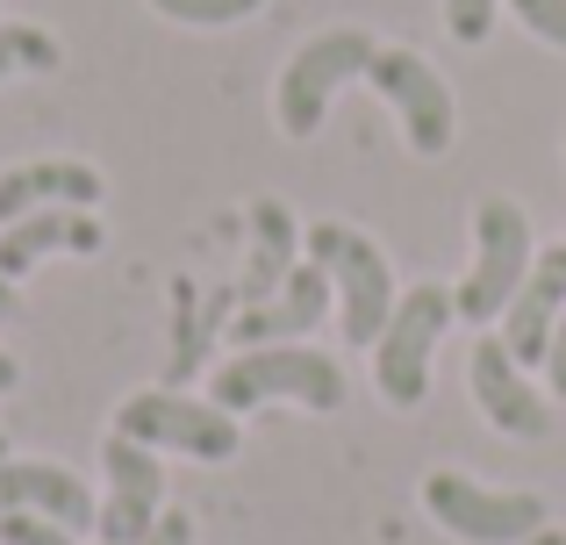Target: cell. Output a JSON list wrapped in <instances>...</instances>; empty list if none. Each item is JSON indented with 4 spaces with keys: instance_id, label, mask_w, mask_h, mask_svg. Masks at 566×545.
Wrapping results in <instances>:
<instances>
[{
    "instance_id": "cell-2",
    "label": "cell",
    "mask_w": 566,
    "mask_h": 545,
    "mask_svg": "<svg viewBox=\"0 0 566 545\" xmlns=\"http://www.w3.org/2000/svg\"><path fill=\"white\" fill-rule=\"evenodd\" d=\"M302 252L316 259L323 273H331L337 331H345V345L374 352V337L387 331V316H395V302H401L387 252L366 238V230H352V223H308V230H302Z\"/></svg>"
},
{
    "instance_id": "cell-21",
    "label": "cell",
    "mask_w": 566,
    "mask_h": 545,
    "mask_svg": "<svg viewBox=\"0 0 566 545\" xmlns=\"http://www.w3.org/2000/svg\"><path fill=\"white\" fill-rule=\"evenodd\" d=\"M80 532H65V524H51V517H29V510H8L0 517V545H72Z\"/></svg>"
},
{
    "instance_id": "cell-6",
    "label": "cell",
    "mask_w": 566,
    "mask_h": 545,
    "mask_svg": "<svg viewBox=\"0 0 566 545\" xmlns=\"http://www.w3.org/2000/svg\"><path fill=\"white\" fill-rule=\"evenodd\" d=\"M115 431L137 438V446H151V452H187V460H201V467H222V460L244 452V423H237L230 409H216V402H193L180 388L129 395V402L115 409Z\"/></svg>"
},
{
    "instance_id": "cell-13",
    "label": "cell",
    "mask_w": 566,
    "mask_h": 545,
    "mask_svg": "<svg viewBox=\"0 0 566 545\" xmlns=\"http://www.w3.org/2000/svg\"><path fill=\"white\" fill-rule=\"evenodd\" d=\"M8 510H29V517H51L65 532H94L101 503L72 467L57 460H0V517Z\"/></svg>"
},
{
    "instance_id": "cell-17",
    "label": "cell",
    "mask_w": 566,
    "mask_h": 545,
    "mask_svg": "<svg viewBox=\"0 0 566 545\" xmlns=\"http://www.w3.org/2000/svg\"><path fill=\"white\" fill-rule=\"evenodd\" d=\"M57 36L36 22H0V86L14 80V72H57Z\"/></svg>"
},
{
    "instance_id": "cell-24",
    "label": "cell",
    "mask_w": 566,
    "mask_h": 545,
    "mask_svg": "<svg viewBox=\"0 0 566 545\" xmlns=\"http://www.w3.org/2000/svg\"><path fill=\"white\" fill-rule=\"evenodd\" d=\"M14 308H22V302H14V280H8V273H0V323H8V316H14Z\"/></svg>"
},
{
    "instance_id": "cell-22",
    "label": "cell",
    "mask_w": 566,
    "mask_h": 545,
    "mask_svg": "<svg viewBox=\"0 0 566 545\" xmlns=\"http://www.w3.org/2000/svg\"><path fill=\"white\" fill-rule=\"evenodd\" d=\"M545 395L566 402V316H559V331H553V352H545Z\"/></svg>"
},
{
    "instance_id": "cell-23",
    "label": "cell",
    "mask_w": 566,
    "mask_h": 545,
    "mask_svg": "<svg viewBox=\"0 0 566 545\" xmlns=\"http://www.w3.org/2000/svg\"><path fill=\"white\" fill-rule=\"evenodd\" d=\"M137 545H193V517L187 510H166V517L151 524V538H137Z\"/></svg>"
},
{
    "instance_id": "cell-12",
    "label": "cell",
    "mask_w": 566,
    "mask_h": 545,
    "mask_svg": "<svg viewBox=\"0 0 566 545\" xmlns=\"http://www.w3.org/2000/svg\"><path fill=\"white\" fill-rule=\"evenodd\" d=\"M566 316V244H553V252L531 259L524 287H516V302L502 308V345H510L516 366H545V352H553V331Z\"/></svg>"
},
{
    "instance_id": "cell-7",
    "label": "cell",
    "mask_w": 566,
    "mask_h": 545,
    "mask_svg": "<svg viewBox=\"0 0 566 545\" xmlns=\"http://www.w3.org/2000/svg\"><path fill=\"white\" fill-rule=\"evenodd\" d=\"M366 86L395 108L401 137H409L416 158H444L459 137V101L452 86H444V72L430 65L423 51H409V43H380L374 65H366Z\"/></svg>"
},
{
    "instance_id": "cell-8",
    "label": "cell",
    "mask_w": 566,
    "mask_h": 545,
    "mask_svg": "<svg viewBox=\"0 0 566 545\" xmlns=\"http://www.w3.org/2000/svg\"><path fill=\"white\" fill-rule=\"evenodd\" d=\"M423 510L459 545H524V538L545 532V495H531V489H488V481L452 474V467L423 474Z\"/></svg>"
},
{
    "instance_id": "cell-14",
    "label": "cell",
    "mask_w": 566,
    "mask_h": 545,
    "mask_svg": "<svg viewBox=\"0 0 566 545\" xmlns=\"http://www.w3.org/2000/svg\"><path fill=\"white\" fill-rule=\"evenodd\" d=\"M108 244V230H101L94 209H36V216H14V223H0V273L22 280L36 273L51 252H101Z\"/></svg>"
},
{
    "instance_id": "cell-11",
    "label": "cell",
    "mask_w": 566,
    "mask_h": 545,
    "mask_svg": "<svg viewBox=\"0 0 566 545\" xmlns=\"http://www.w3.org/2000/svg\"><path fill=\"white\" fill-rule=\"evenodd\" d=\"M323 316H331V273H323L316 259H302L265 302H251L244 316L230 323V337H237V352H251V345H302Z\"/></svg>"
},
{
    "instance_id": "cell-9",
    "label": "cell",
    "mask_w": 566,
    "mask_h": 545,
    "mask_svg": "<svg viewBox=\"0 0 566 545\" xmlns=\"http://www.w3.org/2000/svg\"><path fill=\"white\" fill-rule=\"evenodd\" d=\"M101 474H108V503H101V517H94L101 545L151 538V524L166 517V467H158V452L137 446V438H123V431H108Z\"/></svg>"
},
{
    "instance_id": "cell-3",
    "label": "cell",
    "mask_w": 566,
    "mask_h": 545,
    "mask_svg": "<svg viewBox=\"0 0 566 545\" xmlns=\"http://www.w3.org/2000/svg\"><path fill=\"white\" fill-rule=\"evenodd\" d=\"M452 323H459V308H452V287H444V280L401 287L387 331L374 337V388H380L387 409H416L430 395V359H438Z\"/></svg>"
},
{
    "instance_id": "cell-10",
    "label": "cell",
    "mask_w": 566,
    "mask_h": 545,
    "mask_svg": "<svg viewBox=\"0 0 566 545\" xmlns=\"http://www.w3.org/2000/svg\"><path fill=\"white\" fill-rule=\"evenodd\" d=\"M467 380H473V402H481V417L495 423L502 438H524V446L553 438V395L531 388L524 366L510 359V345H502L495 331L473 337V352H467Z\"/></svg>"
},
{
    "instance_id": "cell-18",
    "label": "cell",
    "mask_w": 566,
    "mask_h": 545,
    "mask_svg": "<svg viewBox=\"0 0 566 545\" xmlns=\"http://www.w3.org/2000/svg\"><path fill=\"white\" fill-rule=\"evenodd\" d=\"M166 22H187V29H230V22H251L265 0H151Z\"/></svg>"
},
{
    "instance_id": "cell-25",
    "label": "cell",
    "mask_w": 566,
    "mask_h": 545,
    "mask_svg": "<svg viewBox=\"0 0 566 545\" xmlns=\"http://www.w3.org/2000/svg\"><path fill=\"white\" fill-rule=\"evenodd\" d=\"M14 380H22V366H14V359H8V352H0V395H8V388H14Z\"/></svg>"
},
{
    "instance_id": "cell-26",
    "label": "cell",
    "mask_w": 566,
    "mask_h": 545,
    "mask_svg": "<svg viewBox=\"0 0 566 545\" xmlns=\"http://www.w3.org/2000/svg\"><path fill=\"white\" fill-rule=\"evenodd\" d=\"M524 545H566V532H559V524H545V532H538V538H524Z\"/></svg>"
},
{
    "instance_id": "cell-15",
    "label": "cell",
    "mask_w": 566,
    "mask_h": 545,
    "mask_svg": "<svg viewBox=\"0 0 566 545\" xmlns=\"http://www.w3.org/2000/svg\"><path fill=\"white\" fill-rule=\"evenodd\" d=\"M94 201H101V172L86 158H36V166L0 172V223L36 209H94Z\"/></svg>"
},
{
    "instance_id": "cell-19",
    "label": "cell",
    "mask_w": 566,
    "mask_h": 545,
    "mask_svg": "<svg viewBox=\"0 0 566 545\" xmlns=\"http://www.w3.org/2000/svg\"><path fill=\"white\" fill-rule=\"evenodd\" d=\"M495 14H502V0H444V29H452V43H488L495 36Z\"/></svg>"
},
{
    "instance_id": "cell-27",
    "label": "cell",
    "mask_w": 566,
    "mask_h": 545,
    "mask_svg": "<svg viewBox=\"0 0 566 545\" xmlns=\"http://www.w3.org/2000/svg\"><path fill=\"white\" fill-rule=\"evenodd\" d=\"M0 460H8V431H0Z\"/></svg>"
},
{
    "instance_id": "cell-5",
    "label": "cell",
    "mask_w": 566,
    "mask_h": 545,
    "mask_svg": "<svg viewBox=\"0 0 566 545\" xmlns=\"http://www.w3.org/2000/svg\"><path fill=\"white\" fill-rule=\"evenodd\" d=\"M531 259H538V244H531V216L516 209L510 195H488L481 209H473V266L459 273V287H452L459 323H481V331L502 323V308L516 302Z\"/></svg>"
},
{
    "instance_id": "cell-16",
    "label": "cell",
    "mask_w": 566,
    "mask_h": 545,
    "mask_svg": "<svg viewBox=\"0 0 566 545\" xmlns=\"http://www.w3.org/2000/svg\"><path fill=\"white\" fill-rule=\"evenodd\" d=\"M294 244H302V230H294V216L280 209V201H251V266H244V308L265 302V294L280 287L302 259H294Z\"/></svg>"
},
{
    "instance_id": "cell-4",
    "label": "cell",
    "mask_w": 566,
    "mask_h": 545,
    "mask_svg": "<svg viewBox=\"0 0 566 545\" xmlns=\"http://www.w3.org/2000/svg\"><path fill=\"white\" fill-rule=\"evenodd\" d=\"M374 51H380L374 29H359V22H337V29H323V36H308L302 51L287 57L280 86H273V115H280V129H287L294 144L316 137L323 115H331V101L345 94L352 80H366Z\"/></svg>"
},
{
    "instance_id": "cell-1",
    "label": "cell",
    "mask_w": 566,
    "mask_h": 545,
    "mask_svg": "<svg viewBox=\"0 0 566 545\" xmlns=\"http://www.w3.org/2000/svg\"><path fill=\"white\" fill-rule=\"evenodd\" d=\"M345 395H352V380L331 352H316V345H251V352H237L230 366H216L208 402L230 409V417L265 409V402H294V409L331 417V409H345Z\"/></svg>"
},
{
    "instance_id": "cell-20",
    "label": "cell",
    "mask_w": 566,
    "mask_h": 545,
    "mask_svg": "<svg viewBox=\"0 0 566 545\" xmlns=\"http://www.w3.org/2000/svg\"><path fill=\"white\" fill-rule=\"evenodd\" d=\"M510 14H516V22H524L538 43L566 51V0H510Z\"/></svg>"
}]
</instances>
